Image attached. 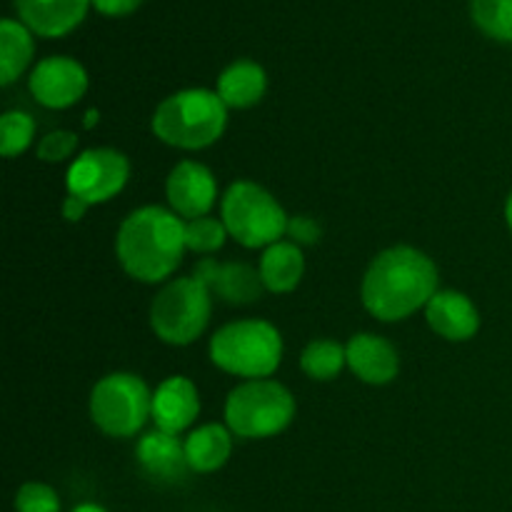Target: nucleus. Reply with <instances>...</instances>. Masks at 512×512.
Returning <instances> with one entry per match:
<instances>
[{
    "label": "nucleus",
    "mask_w": 512,
    "mask_h": 512,
    "mask_svg": "<svg viewBox=\"0 0 512 512\" xmlns=\"http://www.w3.org/2000/svg\"><path fill=\"white\" fill-rule=\"evenodd\" d=\"M438 265L413 245H393L373 258L360 283L365 310L383 323L410 318L438 293Z\"/></svg>",
    "instance_id": "f257e3e1"
},
{
    "label": "nucleus",
    "mask_w": 512,
    "mask_h": 512,
    "mask_svg": "<svg viewBox=\"0 0 512 512\" xmlns=\"http://www.w3.org/2000/svg\"><path fill=\"white\" fill-rule=\"evenodd\" d=\"M185 220L163 205L133 210L115 235V258L138 283H165L183 263Z\"/></svg>",
    "instance_id": "f03ea898"
},
{
    "label": "nucleus",
    "mask_w": 512,
    "mask_h": 512,
    "mask_svg": "<svg viewBox=\"0 0 512 512\" xmlns=\"http://www.w3.org/2000/svg\"><path fill=\"white\" fill-rule=\"evenodd\" d=\"M160 143L180 150H203L223 138L228 128V105L215 90L185 88L168 95L150 120Z\"/></svg>",
    "instance_id": "7ed1b4c3"
},
{
    "label": "nucleus",
    "mask_w": 512,
    "mask_h": 512,
    "mask_svg": "<svg viewBox=\"0 0 512 512\" xmlns=\"http://www.w3.org/2000/svg\"><path fill=\"white\" fill-rule=\"evenodd\" d=\"M210 360L223 373L245 380L270 378L283 360V335L260 318L233 320L210 338Z\"/></svg>",
    "instance_id": "20e7f679"
},
{
    "label": "nucleus",
    "mask_w": 512,
    "mask_h": 512,
    "mask_svg": "<svg viewBox=\"0 0 512 512\" xmlns=\"http://www.w3.org/2000/svg\"><path fill=\"white\" fill-rule=\"evenodd\" d=\"M223 415L228 430L238 438H275L293 423L295 398L278 380H243L225 398Z\"/></svg>",
    "instance_id": "39448f33"
},
{
    "label": "nucleus",
    "mask_w": 512,
    "mask_h": 512,
    "mask_svg": "<svg viewBox=\"0 0 512 512\" xmlns=\"http://www.w3.org/2000/svg\"><path fill=\"white\" fill-rule=\"evenodd\" d=\"M220 220L238 245L250 250L268 248L288 235L290 218L270 190L253 180H235L220 200Z\"/></svg>",
    "instance_id": "423d86ee"
},
{
    "label": "nucleus",
    "mask_w": 512,
    "mask_h": 512,
    "mask_svg": "<svg viewBox=\"0 0 512 512\" xmlns=\"http://www.w3.org/2000/svg\"><path fill=\"white\" fill-rule=\"evenodd\" d=\"M213 315V293L195 275L175 278L160 288L150 305V328L163 343L183 348L205 333Z\"/></svg>",
    "instance_id": "0eeeda50"
},
{
    "label": "nucleus",
    "mask_w": 512,
    "mask_h": 512,
    "mask_svg": "<svg viewBox=\"0 0 512 512\" xmlns=\"http://www.w3.org/2000/svg\"><path fill=\"white\" fill-rule=\"evenodd\" d=\"M90 418L110 438H133L153 418V393L135 373H110L93 385Z\"/></svg>",
    "instance_id": "6e6552de"
},
{
    "label": "nucleus",
    "mask_w": 512,
    "mask_h": 512,
    "mask_svg": "<svg viewBox=\"0 0 512 512\" xmlns=\"http://www.w3.org/2000/svg\"><path fill=\"white\" fill-rule=\"evenodd\" d=\"M128 178L130 163L120 150L88 148L70 163L65 188L85 205H98L113 200L128 185Z\"/></svg>",
    "instance_id": "1a4fd4ad"
},
{
    "label": "nucleus",
    "mask_w": 512,
    "mask_h": 512,
    "mask_svg": "<svg viewBox=\"0 0 512 512\" xmlns=\"http://www.w3.org/2000/svg\"><path fill=\"white\" fill-rule=\"evenodd\" d=\"M28 90L35 103L48 110H65L78 103L88 90V73L68 55H50L40 60L28 78Z\"/></svg>",
    "instance_id": "9d476101"
},
{
    "label": "nucleus",
    "mask_w": 512,
    "mask_h": 512,
    "mask_svg": "<svg viewBox=\"0 0 512 512\" xmlns=\"http://www.w3.org/2000/svg\"><path fill=\"white\" fill-rule=\"evenodd\" d=\"M165 198L170 210L183 220L210 215L218 200V183L208 165L198 160H180L165 180Z\"/></svg>",
    "instance_id": "9b49d317"
},
{
    "label": "nucleus",
    "mask_w": 512,
    "mask_h": 512,
    "mask_svg": "<svg viewBox=\"0 0 512 512\" xmlns=\"http://www.w3.org/2000/svg\"><path fill=\"white\" fill-rule=\"evenodd\" d=\"M200 393L185 375H170L153 390V423L163 433L180 435L198 420Z\"/></svg>",
    "instance_id": "f8f14e48"
},
{
    "label": "nucleus",
    "mask_w": 512,
    "mask_h": 512,
    "mask_svg": "<svg viewBox=\"0 0 512 512\" xmlns=\"http://www.w3.org/2000/svg\"><path fill=\"white\" fill-rule=\"evenodd\" d=\"M195 278L203 280L210 293L230 305H250L265 293L260 270L245 263H218L215 258H203L195 265Z\"/></svg>",
    "instance_id": "ddd939ff"
},
{
    "label": "nucleus",
    "mask_w": 512,
    "mask_h": 512,
    "mask_svg": "<svg viewBox=\"0 0 512 512\" xmlns=\"http://www.w3.org/2000/svg\"><path fill=\"white\" fill-rule=\"evenodd\" d=\"M348 368L368 385H388L400 373V355L390 340L375 333H355L345 343Z\"/></svg>",
    "instance_id": "4468645a"
},
{
    "label": "nucleus",
    "mask_w": 512,
    "mask_h": 512,
    "mask_svg": "<svg viewBox=\"0 0 512 512\" xmlns=\"http://www.w3.org/2000/svg\"><path fill=\"white\" fill-rule=\"evenodd\" d=\"M430 330L450 343H465L480 330V313L473 300L460 290H438L425 305Z\"/></svg>",
    "instance_id": "2eb2a0df"
},
{
    "label": "nucleus",
    "mask_w": 512,
    "mask_h": 512,
    "mask_svg": "<svg viewBox=\"0 0 512 512\" xmlns=\"http://www.w3.org/2000/svg\"><path fill=\"white\" fill-rule=\"evenodd\" d=\"M93 0H15L20 23L40 38H63L83 23Z\"/></svg>",
    "instance_id": "dca6fc26"
},
{
    "label": "nucleus",
    "mask_w": 512,
    "mask_h": 512,
    "mask_svg": "<svg viewBox=\"0 0 512 512\" xmlns=\"http://www.w3.org/2000/svg\"><path fill=\"white\" fill-rule=\"evenodd\" d=\"M135 458H138L140 470L158 483H180L190 473L185 445L180 443L178 435L163 433L158 428L140 438Z\"/></svg>",
    "instance_id": "f3484780"
},
{
    "label": "nucleus",
    "mask_w": 512,
    "mask_h": 512,
    "mask_svg": "<svg viewBox=\"0 0 512 512\" xmlns=\"http://www.w3.org/2000/svg\"><path fill=\"white\" fill-rule=\"evenodd\" d=\"M268 73L255 60H235L218 75L215 93L220 95L228 110H248L265 98Z\"/></svg>",
    "instance_id": "a211bd4d"
},
{
    "label": "nucleus",
    "mask_w": 512,
    "mask_h": 512,
    "mask_svg": "<svg viewBox=\"0 0 512 512\" xmlns=\"http://www.w3.org/2000/svg\"><path fill=\"white\" fill-rule=\"evenodd\" d=\"M258 270L268 293H293L305 273L303 248L293 240H278L263 250Z\"/></svg>",
    "instance_id": "6ab92c4d"
},
{
    "label": "nucleus",
    "mask_w": 512,
    "mask_h": 512,
    "mask_svg": "<svg viewBox=\"0 0 512 512\" xmlns=\"http://www.w3.org/2000/svg\"><path fill=\"white\" fill-rule=\"evenodd\" d=\"M183 445L190 473H215L228 463L230 453H233V433L228 430V425L205 423L195 428L183 440Z\"/></svg>",
    "instance_id": "aec40b11"
},
{
    "label": "nucleus",
    "mask_w": 512,
    "mask_h": 512,
    "mask_svg": "<svg viewBox=\"0 0 512 512\" xmlns=\"http://www.w3.org/2000/svg\"><path fill=\"white\" fill-rule=\"evenodd\" d=\"M35 53L33 33L20 20L5 18L0 23V83L13 85L25 68L30 65Z\"/></svg>",
    "instance_id": "412c9836"
},
{
    "label": "nucleus",
    "mask_w": 512,
    "mask_h": 512,
    "mask_svg": "<svg viewBox=\"0 0 512 512\" xmlns=\"http://www.w3.org/2000/svg\"><path fill=\"white\" fill-rule=\"evenodd\" d=\"M300 368L310 380H320V383L335 380L343 373V368H348L345 345L330 338L313 340V343L305 345L303 355H300Z\"/></svg>",
    "instance_id": "4be33fe9"
},
{
    "label": "nucleus",
    "mask_w": 512,
    "mask_h": 512,
    "mask_svg": "<svg viewBox=\"0 0 512 512\" xmlns=\"http://www.w3.org/2000/svg\"><path fill=\"white\" fill-rule=\"evenodd\" d=\"M470 15L480 33L512 43V0H473Z\"/></svg>",
    "instance_id": "5701e85b"
},
{
    "label": "nucleus",
    "mask_w": 512,
    "mask_h": 512,
    "mask_svg": "<svg viewBox=\"0 0 512 512\" xmlns=\"http://www.w3.org/2000/svg\"><path fill=\"white\" fill-rule=\"evenodd\" d=\"M35 140V120L23 110H8L0 118V153L3 158H15L25 153Z\"/></svg>",
    "instance_id": "b1692460"
},
{
    "label": "nucleus",
    "mask_w": 512,
    "mask_h": 512,
    "mask_svg": "<svg viewBox=\"0 0 512 512\" xmlns=\"http://www.w3.org/2000/svg\"><path fill=\"white\" fill-rule=\"evenodd\" d=\"M228 228L220 218H213V215H203V218L185 220V245L188 250L200 255H213L218 253L220 248L228 240Z\"/></svg>",
    "instance_id": "393cba45"
},
{
    "label": "nucleus",
    "mask_w": 512,
    "mask_h": 512,
    "mask_svg": "<svg viewBox=\"0 0 512 512\" xmlns=\"http://www.w3.org/2000/svg\"><path fill=\"white\" fill-rule=\"evenodd\" d=\"M15 512H60V495L45 483H25L15 493Z\"/></svg>",
    "instance_id": "a878e982"
},
{
    "label": "nucleus",
    "mask_w": 512,
    "mask_h": 512,
    "mask_svg": "<svg viewBox=\"0 0 512 512\" xmlns=\"http://www.w3.org/2000/svg\"><path fill=\"white\" fill-rule=\"evenodd\" d=\"M75 150H78V135L73 130H50L48 135L40 138L35 153L43 163H63V160L73 158Z\"/></svg>",
    "instance_id": "bb28decb"
},
{
    "label": "nucleus",
    "mask_w": 512,
    "mask_h": 512,
    "mask_svg": "<svg viewBox=\"0 0 512 512\" xmlns=\"http://www.w3.org/2000/svg\"><path fill=\"white\" fill-rule=\"evenodd\" d=\"M288 235H293V243L308 245L320 238V225L313 218H293L288 225Z\"/></svg>",
    "instance_id": "cd10ccee"
},
{
    "label": "nucleus",
    "mask_w": 512,
    "mask_h": 512,
    "mask_svg": "<svg viewBox=\"0 0 512 512\" xmlns=\"http://www.w3.org/2000/svg\"><path fill=\"white\" fill-rule=\"evenodd\" d=\"M140 3L143 0H93V8L110 18H120V15H130L133 10H138Z\"/></svg>",
    "instance_id": "c85d7f7f"
},
{
    "label": "nucleus",
    "mask_w": 512,
    "mask_h": 512,
    "mask_svg": "<svg viewBox=\"0 0 512 512\" xmlns=\"http://www.w3.org/2000/svg\"><path fill=\"white\" fill-rule=\"evenodd\" d=\"M90 205H85L83 200L73 198V195H68V198L63 200V215L70 220V223H78V220H83V215L88 213Z\"/></svg>",
    "instance_id": "c756f323"
},
{
    "label": "nucleus",
    "mask_w": 512,
    "mask_h": 512,
    "mask_svg": "<svg viewBox=\"0 0 512 512\" xmlns=\"http://www.w3.org/2000/svg\"><path fill=\"white\" fill-rule=\"evenodd\" d=\"M70 512H108V510H105L103 505H98V503H80V505H75V508Z\"/></svg>",
    "instance_id": "7c9ffc66"
},
{
    "label": "nucleus",
    "mask_w": 512,
    "mask_h": 512,
    "mask_svg": "<svg viewBox=\"0 0 512 512\" xmlns=\"http://www.w3.org/2000/svg\"><path fill=\"white\" fill-rule=\"evenodd\" d=\"M505 220H508V228H510V233H512V190H510L508 200H505Z\"/></svg>",
    "instance_id": "2f4dec72"
},
{
    "label": "nucleus",
    "mask_w": 512,
    "mask_h": 512,
    "mask_svg": "<svg viewBox=\"0 0 512 512\" xmlns=\"http://www.w3.org/2000/svg\"><path fill=\"white\" fill-rule=\"evenodd\" d=\"M95 118H98V113H95V110H90V113H88V120H85V125H93V123H95Z\"/></svg>",
    "instance_id": "473e14b6"
}]
</instances>
